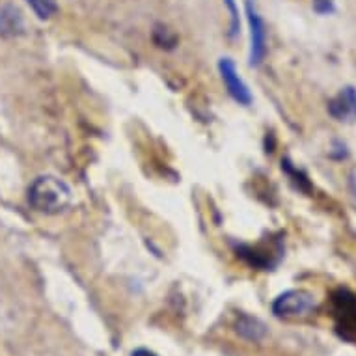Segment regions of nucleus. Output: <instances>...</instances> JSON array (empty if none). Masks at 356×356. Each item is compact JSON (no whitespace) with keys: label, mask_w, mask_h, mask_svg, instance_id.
<instances>
[{"label":"nucleus","mask_w":356,"mask_h":356,"mask_svg":"<svg viewBox=\"0 0 356 356\" xmlns=\"http://www.w3.org/2000/svg\"><path fill=\"white\" fill-rule=\"evenodd\" d=\"M29 204L43 215H58L73 204V191L56 175H40L29 187Z\"/></svg>","instance_id":"nucleus-1"},{"label":"nucleus","mask_w":356,"mask_h":356,"mask_svg":"<svg viewBox=\"0 0 356 356\" xmlns=\"http://www.w3.org/2000/svg\"><path fill=\"white\" fill-rule=\"evenodd\" d=\"M273 314L280 319H297L309 316L317 308V298L306 289H289L275 298Z\"/></svg>","instance_id":"nucleus-2"},{"label":"nucleus","mask_w":356,"mask_h":356,"mask_svg":"<svg viewBox=\"0 0 356 356\" xmlns=\"http://www.w3.org/2000/svg\"><path fill=\"white\" fill-rule=\"evenodd\" d=\"M332 312L336 332L356 345V295L349 289H338L332 295Z\"/></svg>","instance_id":"nucleus-3"},{"label":"nucleus","mask_w":356,"mask_h":356,"mask_svg":"<svg viewBox=\"0 0 356 356\" xmlns=\"http://www.w3.org/2000/svg\"><path fill=\"white\" fill-rule=\"evenodd\" d=\"M237 256L245 259L254 269L273 270L284 257V245H282V239H273L270 245L267 243L257 246L241 245L237 246Z\"/></svg>","instance_id":"nucleus-4"},{"label":"nucleus","mask_w":356,"mask_h":356,"mask_svg":"<svg viewBox=\"0 0 356 356\" xmlns=\"http://www.w3.org/2000/svg\"><path fill=\"white\" fill-rule=\"evenodd\" d=\"M246 19L250 26V65L257 67L267 56V26L252 0H246Z\"/></svg>","instance_id":"nucleus-5"},{"label":"nucleus","mask_w":356,"mask_h":356,"mask_svg":"<svg viewBox=\"0 0 356 356\" xmlns=\"http://www.w3.org/2000/svg\"><path fill=\"white\" fill-rule=\"evenodd\" d=\"M218 73H220L222 81H224V86L228 90L229 97L239 103L243 106H250L252 101H254V95H252L250 88L246 86V82L239 76V71H237V65L232 58H220L218 60Z\"/></svg>","instance_id":"nucleus-6"},{"label":"nucleus","mask_w":356,"mask_h":356,"mask_svg":"<svg viewBox=\"0 0 356 356\" xmlns=\"http://www.w3.org/2000/svg\"><path fill=\"white\" fill-rule=\"evenodd\" d=\"M328 114L338 122H350L356 118V90L353 86L341 88L336 97L328 101Z\"/></svg>","instance_id":"nucleus-7"},{"label":"nucleus","mask_w":356,"mask_h":356,"mask_svg":"<svg viewBox=\"0 0 356 356\" xmlns=\"http://www.w3.org/2000/svg\"><path fill=\"white\" fill-rule=\"evenodd\" d=\"M24 34V17L21 10L13 4L0 6V35L2 38H19Z\"/></svg>","instance_id":"nucleus-8"},{"label":"nucleus","mask_w":356,"mask_h":356,"mask_svg":"<svg viewBox=\"0 0 356 356\" xmlns=\"http://www.w3.org/2000/svg\"><path fill=\"white\" fill-rule=\"evenodd\" d=\"M234 327L235 332L246 341H256L257 343L267 336V325L261 319L250 316V314H239L237 319H235Z\"/></svg>","instance_id":"nucleus-9"},{"label":"nucleus","mask_w":356,"mask_h":356,"mask_svg":"<svg viewBox=\"0 0 356 356\" xmlns=\"http://www.w3.org/2000/svg\"><path fill=\"white\" fill-rule=\"evenodd\" d=\"M282 170H284V174L289 177V181L293 183V187L300 191L304 194H312L314 191V185L309 181L308 174L304 172V170L297 168L295 164L291 163V159H282Z\"/></svg>","instance_id":"nucleus-10"},{"label":"nucleus","mask_w":356,"mask_h":356,"mask_svg":"<svg viewBox=\"0 0 356 356\" xmlns=\"http://www.w3.org/2000/svg\"><path fill=\"white\" fill-rule=\"evenodd\" d=\"M153 43L157 45L159 49H164V51H174L177 47V43H179V38L175 34L174 30H170L166 24L157 23L153 26L152 32Z\"/></svg>","instance_id":"nucleus-11"},{"label":"nucleus","mask_w":356,"mask_h":356,"mask_svg":"<svg viewBox=\"0 0 356 356\" xmlns=\"http://www.w3.org/2000/svg\"><path fill=\"white\" fill-rule=\"evenodd\" d=\"M29 6L32 8V12L35 13V17L41 21H47L58 12V4L54 0H26Z\"/></svg>","instance_id":"nucleus-12"},{"label":"nucleus","mask_w":356,"mask_h":356,"mask_svg":"<svg viewBox=\"0 0 356 356\" xmlns=\"http://www.w3.org/2000/svg\"><path fill=\"white\" fill-rule=\"evenodd\" d=\"M224 4H226V8H228L229 17H232V23H229V35L235 38V35L239 34V29H241L239 8H237V2H235V0H224Z\"/></svg>","instance_id":"nucleus-13"},{"label":"nucleus","mask_w":356,"mask_h":356,"mask_svg":"<svg viewBox=\"0 0 356 356\" xmlns=\"http://www.w3.org/2000/svg\"><path fill=\"white\" fill-rule=\"evenodd\" d=\"M328 157L332 159V161H345V159L349 157V147H347L343 140H334L332 149L328 152Z\"/></svg>","instance_id":"nucleus-14"},{"label":"nucleus","mask_w":356,"mask_h":356,"mask_svg":"<svg viewBox=\"0 0 356 356\" xmlns=\"http://www.w3.org/2000/svg\"><path fill=\"white\" fill-rule=\"evenodd\" d=\"M314 10L319 15H330L336 10V4L334 0H314Z\"/></svg>","instance_id":"nucleus-15"},{"label":"nucleus","mask_w":356,"mask_h":356,"mask_svg":"<svg viewBox=\"0 0 356 356\" xmlns=\"http://www.w3.org/2000/svg\"><path fill=\"white\" fill-rule=\"evenodd\" d=\"M131 356H159V355H157V353H153V350L144 349V347H142V349L133 350V353H131Z\"/></svg>","instance_id":"nucleus-16"},{"label":"nucleus","mask_w":356,"mask_h":356,"mask_svg":"<svg viewBox=\"0 0 356 356\" xmlns=\"http://www.w3.org/2000/svg\"><path fill=\"white\" fill-rule=\"evenodd\" d=\"M349 188H350V193H353V196L356 198V170H353L349 175Z\"/></svg>","instance_id":"nucleus-17"}]
</instances>
